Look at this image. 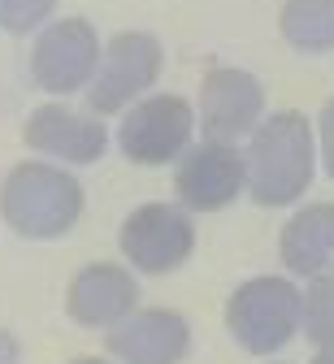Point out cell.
<instances>
[{
  "label": "cell",
  "mask_w": 334,
  "mask_h": 364,
  "mask_svg": "<svg viewBox=\"0 0 334 364\" xmlns=\"http://www.w3.org/2000/svg\"><path fill=\"white\" fill-rule=\"evenodd\" d=\"M139 308V282L126 264L95 260L83 264L66 287V312L83 330H113Z\"/></svg>",
  "instance_id": "cell-10"
},
{
  "label": "cell",
  "mask_w": 334,
  "mask_h": 364,
  "mask_svg": "<svg viewBox=\"0 0 334 364\" xmlns=\"http://www.w3.org/2000/svg\"><path fill=\"white\" fill-rule=\"evenodd\" d=\"M278 31L296 53H334V0H282Z\"/></svg>",
  "instance_id": "cell-14"
},
{
  "label": "cell",
  "mask_w": 334,
  "mask_h": 364,
  "mask_svg": "<svg viewBox=\"0 0 334 364\" xmlns=\"http://www.w3.org/2000/svg\"><path fill=\"white\" fill-rule=\"evenodd\" d=\"M22 144L31 152H43L66 165H95L109 148V130L100 113H74L66 105H39L26 126H22Z\"/></svg>",
  "instance_id": "cell-11"
},
{
  "label": "cell",
  "mask_w": 334,
  "mask_h": 364,
  "mask_svg": "<svg viewBox=\"0 0 334 364\" xmlns=\"http://www.w3.org/2000/svg\"><path fill=\"white\" fill-rule=\"evenodd\" d=\"M226 330L244 351L273 355L304 330V291L278 273L248 278L226 299Z\"/></svg>",
  "instance_id": "cell-3"
},
{
  "label": "cell",
  "mask_w": 334,
  "mask_h": 364,
  "mask_svg": "<svg viewBox=\"0 0 334 364\" xmlns=\"http://www.w3.org/2000/svg\"><path fill=\"white\" fill-rule=\"evenodd\" d=\"M118 247L130 269L161 278L187 264V256L196 252V221H191L187 204H139L118 230Z\"/></svg>",
  "instance_id": "cell-6"
},
{
  "label": "cell",
  "mask_w": 334,
  "mask_h": 364,
  "mask_svg": "<svg viewBox=\"0 0 334 364\" xmlns=\"http://www.w3.org/2000/svg\"><path fill=\"white\" fill-rule=\"evenodd\" d=\"M100 35L87 18H61L48 22L35 35L31 48V78L48 96H74V91L91 87L95 70H100Z\"/></svg>",
  "instance_id": "cell-7"
},
{
  "label": "cell",
  "mask_w": 334,
  "mask_h": 364,
  "mask_svg": "<svg viewBox=\"0 0 334 364\" xmlns=\"http://www.w3.org/2000/svg\"><path fill=\"white\" fill-rule=\"evenodd\" d=\"M0 364H22V347L9 330H0Z\"/></svg>",
  "instance_id": "cell-18"
},
{
  "label": "cell",
  "mask_w": 334,
  "mask_h": 364,
  "mask_svg": "<svg viewBox=\"0 0 334 364\" xmlns=\"http://www.w3.org/2000/svg\"><path fill=\"white\" fill-rule=\"evenodd\" d=\"M165 70V48L152 31H118L105 43L100 70L87 87V109L91 113H126L143 91H148Z\"/></svg>",
  "instance_id": "cell-4"
},
{
  "label": "cell",
  "mask_w": 334,
  "mask_h": 364,
  "mask_svg": "<svg viewBox=\"0 0 334 364\" xmlns=\"http://www.w3.org/2000/svg\"><path fill=\"white\" fill-rule=\"evenodd\" d=\"M200 130L204 139H244L261 126L265 113V87L239 65H213L200 78Z\"/></svg>",
  "instance_id": "cell-9"
},
{
  "label": "cell",
  "mask_w": 334,
  "mask_h": 364,
  "mask_svg": "<svg viewBox=\"0 0 334 364\" xmlns=\"http://www.w3.org/2000/svg\"><path fill=\"white\" fill-rule=\"evenodd\" d=\"M83 182L48 161H18L0 182V221L31 243H53L70 235L83 217Z\"/></svg>",
  "instance_id": "cell-2"
},
{
  "label": "cell",
  "mask_w": 334,
  "mask_h": 364,
  "mask_svg": "<svg viewBox=\"0 0 334 364\" xmlns=\"http://www.w3.org/2000/svg\"><path fill=\"white\" fill-rule=\"evenodd\" d=\"M304 334L313 347H334V273L313 278L304 291Z\"/></svg>",
  "instance_id": "cell-15"
},
{
  "label": "cell",
  "mask_w": 334,
  "mask_h": 364,
  "mask_svg": "<svg viewBox=\"0 0 334 364\" xmlns=\"http://www.w3.org/2000/svg\"><path fill=\"white\" fill-rule=\"evenodd\" d=\"M109 351L122 364H182L191 351V326L174 308H135L109 330Z\"/></svg>",
  "instance_id": "cell-12"
},
{
  "label": "cell",
  "mask_w": 334,
  "mask_h": 364,
  "mask_svg": "<svg viewBox=\"0 0 334 364\" xmlns=\"http://www.w3.org/2000/svg\"><path fill=\"white\" fill-rule=\"evenodd\" d=\"M178 204L191 213H221L248 191V152H239L226 139H204L200 148H187L174 173Z\"/></svg>",
  "instance_id": "cell-8"
},
{
  "label": "cell",
  "mask_w": 334,
  "mask_h": 364,
  "mask_svg": "<svg viewBox=\"0 0 334 364\" xmlns=\"http://www.w3.org/2000/svg\"><path fill=\"white\" fill-rule=\"evenodd\" d=\"M70 364H113V360H100V355H78V360H70Z\"/></svg>",
  "instance_id": "cell-20"
},
{
  "label": "cell",
  "mask_w": 334,
  "mask_h": 364,
  "mask_svg": "<svg viewBox=\"0 0 334 364\" xmlns=\"http://www.w3.org/2000/svg\"><path fill=\"white\" fill-rule=\"evenodd\" d=\"M313 364H334V347H317V355H313Z\"/></svg>",
  "instance_id": "cell-19"
},
{
  "label": "cell",
  "mask_w": 334,
  "mask_h": 364,
  "mask_svg": "<svg viewBox=\"0 0 334 364\" xmlns=\"http://www.w3.org/2000/svg\"><path fill=\"white\" fill-rule=\"evenodd\" d=\"M191 130H196V113L182 96L174 91H157V96H139L118 126V148L130 165H174L187 144H191Z\"/></svg>",
  "instance_id": "cell-5"
},
{
  "label": "cell",
  "mask_w": 334,
  "mask_h": 364,
  "mask_svg": "<svg viewBox=\"0 0 334 364\" xmlns=\"http://www.w3.org/2000/svg\"><path fill=\"white\" fill-rule=\"evenodd\" d=\"M57 0H0V31L5 35H35L48 26Z\"/></svg>",
  "instance_id": "cell-16"
},
{
  "label": "cell",
  "mask_w": 334,
  "mask_h": 364,
  "mask_svg": "<svg viewBox=\"0 0 334 364\" xmlns=\"http://www.w3.org/2000/svg\"><path fill=\"white\" fill-rule=\"evenodd\" d=\"M278 256L296 278L334 273V204H308L286 217L278 235Z\"/></svg>",
  "instance_id": "cell-13"
},
{
  "label": "cell",
  "mask_w": 334,
  "mask_h": 364,
  "mask_svg": "<svg viewBox=\"0 0 334 364\" xmlns=\"http://www.w3.org/2000/svg\"><path fill=\"white\" fill-rule=\"evenodd\" d=\"M317 148L313 122L300 109H278L261 117L248 139V196L261 208H286L313 187Z\"/></svg>",
  "instance_id": "cell-1"
},
{
  "label": "cell",
  "mask_w": 334,
  "mask_h": 364,
  "mask_svg": "<svg viewBox=\"0 0 334 364\" xmlns=\"http://www.w3.org/2000/svg\"><path fill=\"white\" fill-rule=\"evenodd\" d=\"M317 144H321V165H325V173L334 178V100L321 105V117H317Z\"/></svg>",
  "instance_id": "cell-17"
}]
</instances>
